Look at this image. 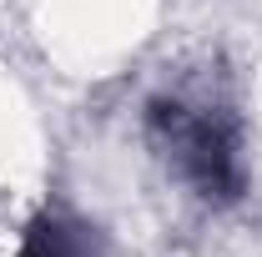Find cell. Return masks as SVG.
Here are the masks:
<instances>
[{
	"label": "cell",
	"instance_id": "cell-1",
	"mask_svg": "<svg viewBox=\"0 0 262 257\" xmlns=\"http://www.w3.org/2000/svg\"><path fill=\"white\" fill-rule=\"evenodd\" d=\"M141 141L202 207L222 212L247 192V121L212 86H162L141 101Z\"/></svg>",
	"mask_w": 262,
	"mask_h": 257
},
{
	"label": "cell",
	"instance_id": "cell-2",
	"mask_svg": "<svg viewBox=\"0 0 262 257\" xmlns=\"http://www.w3.org/2000/svg\"><path fill=\"white\" fill-rule=\"evenodd\" d=\"M15 257H101V242H96V232L81 222V217H71L61 207H46V212H35L31 227L20 232Z\"/></svg>",
	"mask_w": 262,
	"mask_h": 257
}]
</instances>
